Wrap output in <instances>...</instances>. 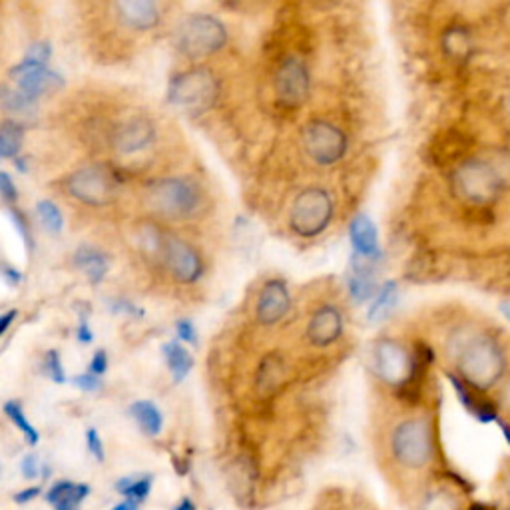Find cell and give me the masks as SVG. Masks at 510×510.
Returning <instances> with one entry per match:
<instances>
[{"label": "cell", "instance_id": "cell-13", "mask_svg": "<svg viewBox=\"0 0 510 510\" xmlns=\"http://www.w3.org/2000/svg\"><path fill=\"white\" fill-rule=\"evenodd\" d=\"M154 136V126L146 118H132V120L124 122L120 128H116L112 146L120 154H136V151H142L146 146H150Z\"/></svg>", "mask_w": 510, "mask_h": 510}, {"label": "cell", "instance_id": "cell-5", "mask_svg": "<svg viewBox=\"0 0 510 510\" xmlns=\"http://www.w3.org/2000/svg\"><path fill=\"white\" fill-rule=\"evenodd\" d=\"M220 84L213 74L203 68H193L178 74L170 82V102L190 112H203L218 100Z\"/></svg>", "mask_w": 510, "mask_h": 510}, {"label": "cell", "instance_id": "cell-28", "mask_svg": "<svg viewBox=\"0 0 510 510\" xmlns=\"http://www.w3.org/2000/svg\"><path fill=\"white\" fill-rule=\"evenodd\" d=\"M25 130L16 122H5L0 130V156L3 158H15L23 144Z\"/></svg>", "mask_w": 510, "mask_h": 510}, {"label": "cell", "instance_id": "cell-2", "mask_svg": "<svg viewBox=\"0 0 510 510\" xmlns=\"http://www.w3.org/2000/svg\"><path fill=\"white\" fill-rule=\"evenodd\" d=\"M457 367L464 383L486 390L501 381L505 375V351L491 335H471L459 345Z\"/></svg>", "mask_w": 510, "mask_h": 510}, {"label": "cell", "instance_id": "cell-31", "mask_svg": "<svg viewBox=\"0 0 510 510\" xmlns=\"http://www.w3.org/2000/svg\"><path fill=\"white\" fill-rule=\"evenodd\" d=\"M36 210H38V218H40V222L45 224V227H47L48 232H54V234L62 232L64 220H62L60 210L57 208V203H52V202H48V200H42V202H38Z\"/></svg>", "mask_w": 510, "mask_h": 510}, {"label": "cell", "instance_id": "cell-14", "mask_svg": "<svg viewBox=\"0 0 510 510\" xmlns=\"http://www.w3.org/2000/svg\"><path fill=\"white\" fill-rule=\"evenodd\" d=\"M289 309V291L284 281H267L257 299V321L274 325L286 316Z\"/></svg>", "mask_w": 510, "mask_h": 510}, {"label": "cell", "instance_id": "cell-44", "mask_svg": "<svg viewBox=\"0 0 510 510\" xmlns=\"http://www.w3.org/2000/svg\"><path fill=\"white\" fill-rule=\"evenodd\" d=\"M78 339L82 343H90L92 341V331L88 328V323H86V319H82L80 323V328H78Z\"/></svg>", "mask_w": 510, "mask_h": 510}, {"label": "cell", "instance_id": "cell-47", "mask_svg": "<svg viewBox=\"0 0 510 510\" xmlns=\"http://www.w3.org/2000/svg\"><path fill=\"white\" fill-rule=\"evenodd\" d=\"M176 510H195V505L192 498H183V501L176 506Z\"/></svg>", "mask_w": 510, "mask_h": 510}, {"label": "cell", "instance_id": "cell-48", "mask_svg": "<svg viewBox=\"0 0 510 510\" xmlns=\"http://www.w3.org/2000/svg\"><path fill=\"white\" fill-rule=\"evenodd\" d=\"M469 510H494V508H493V506H488V505H484V503H473Z\"/></svg>", "mask_w": 510, "mask_h": 510}, {"label": "cell", "instance_id": "cell-26", "mask_svg": "<svg viewBox=\"0 0 510 510\" xmlns=\"http://www.w3.org/2000/svg\"><path fill=\"white\" fill-rule=\"evenodd\" d=\"M151 474L146 476H126L116 483V491L136 503H144L151 491Z\"/></svg>", "mask_w": 510, "mask_h": 510}, {"label": "cell", "instance_id": "cell-30", "mask_svg": "<svg viewBox=\"0 0 510 510\" xmlns=\"http://www.w3.org/2000/svg\"><path fill=\"white\" fill-rule=\"evenodd\" d=\"M349 293H351V297L355 301H359V303L373 297L375 281H373L371 276H369L367 269H361L359 265H355V276L349 281Z\"/></svg>", "mask_w": 510, "mask_h": 510}, {"label": "cell", "instance_id": "cell-25", "mask_svg": "<svg viewBox=\"0 0 510 510\" xmlns=\"http://www.w3.org/2000/svg\"><path fill=\"white\" fill-rule=\"evenodd\" d=\"M399 299V289L395 281H387L383 289L379 291L377 299L373 301V306L369 307V319L371 321H381L385 319L390 311H393L395 303Z\"/></svg>", "mask_w": 510, "mask_h": 510}, {"label": "cell", "instance_id": "cell-18", "mask_svg": "<svg viewBox=\"0 0 510 510\" xmlns=\"http://www.w3.org/2000/svg\"><path fill=\"white\" fill-rule=\"evenodd\" d=\"M349 235H351V242L355 252L359 257H363L365 262L367 259H377L379 257V234H377V227L371 222V218H367V215H357L351 222L349 227Z\"/></svg>", "mask_w": 510, "mask_h": 510}, {"label": "cell", "instance_id": "cell-42", "mask_svg": "<svg viewBox=\"0 0 510 510\" xmlns=\"http://www.w3.org/2000/svg\"><path fill=\"white\" fill-rule=\"evenodd\" d=\"M40 493H42V488H40V486H28V488H25V491H20L18 494H15V501H16L18 505H26V503L35 501V498H36Z\"/></svg>", "mask_w": 510, "mask_h": 510}, {"label": "cell", "instance_id": "cell-6", "mask_svg": "<svg viewBox=\"0 0 510 510\" xmlns=\"http://www.w3.org/2000/svg\"><path fill=\"white\" fill-rule=\"evenodd\" d=\"M148 203L166 218H188L200 205V192L190 180L166 178L148 190Z\"/></svg>", "mask_w": 510, "mask_h": 510}, {"label": "cell", "instance_id": "cell-40", "mask_svg": "<svg viewBox=\"0 0 510 510\" xmlns=\"http://www.w3.org/2000/svg\"><path fill=\"white\" fill-rule=\"evenodd\" d=\"M40 464H38V457L36 454H26L25 461H23V474L25 479H36L40 474Z\"/></svg>", "mask_w": 510, "mask_h": 510}, {"label": "cell", "instance_id": "cell-15", "mask_svg": "<svg viewBox=\"0 0 510 510\" xmlns=\"http://www.w3.org/2000/svg\"><path fill=\"white\" fill-rule=\"evenodd\" d=\"M114 10L118 23L132 30H150L160 23V10L150 0H124L116 3Z\"/></svg>", "mask_w": 510, "mask_h": 510}, {"label": "cell", "instance_id": "cell-49", "mask_svg": "<svg viewBox=\"0 0 510 510\" xmlns=\"http://www.w3.org/2000/svg\"><path fill=\"white\" fill-rule=\"evenodd\" d=\"M501 429H503V432H505L506 441L510 442V422H506V421H501Z\"/></svg>", "mask_w": 510, "mask_h": 510}, {"label": "cell", "instance_id": "cell-39", "mask_svg": "<svg viewBox=\"0 0 510 510\" xmlns=\"http://www.w3.org/2000/svg\"><path fill=\"white\" fill-rule=\"evenodd\" d=\"M176 331L180 335V339L182 341H186V343H195L198 341V338H195V328H193V323L188 321V319H180L176 323Z\"/></svg>", "mask_w": 510, "mask_h": 510}, {"label": "cell", "instance_id": "cell-50", "mask_svg": "<svg viewBox=\"0 0 510 510\" xmlns=\"http://www.w3.org/2000/svg\"><path fill=\"white\" fill-rule=\"evenodd\" d=\"M503 313L510 319V303H506V306H503Z\"/></svg>", "mask_w": 510, "mask_h": 510}, {"label": "cell", "instance_id": "cell-46", "mask_svg": "<svg viewBox=\"0 0 510 510\" xmlns=\"http://www.w3.org/2000/svg\"><path fill=\"white\" fill-rule=\"evenodd\" d=\"M140 503L132 501V498H126V501H122L120 505H116L112 510H138Z\"/></svg>", "mask_w": 510, "mask_h": 510}, {"label": "cell", "instance_id": "cell-37", "mask_svg": "<svg viewBox=\"0 0 510 510\" xmlns=\"http://www.w3.org/2000/svg\"><path fill=\"white\" fill-rule=\"evenodd\" d=\"M86 441H88V449H90V453L94 454V457L98 459V461H104V444H102V439H100V435H98V431L96 429H88V432H86Z\"/></svg>", "mask_w": 510, "mask_h": 510}, {"label": "cell", "instance_id": "cell-29", "mask_svg": "<svg viewBox=\"0 0 510 510\" xmlns=\"http://www.w3.org/2000/svg\"><path fill=\"white\" fill-rule=\"evenodd\" d=\"M5 413L8 415V419L15 422L16 425V429L23 432L25 435V439H26V442L28 444H32V447H35V444L38 442V431L30 425L28 422V419H26V415H25V411H23V405L18 403V401H8V403L5 405Z\"/></svg>", "mask_w": 510, "mask_h": 510}, {"label": "cell", "instance_id": "cell-4", "mask_svg": "<svg viewBox=\"0 0 510 510\" xmlns=\"http://www.w3.org/2000/svg\"><path fill=\"white\" fill-rule=\"evenodd\" d=\"M227 40L225 26L210 15L188 16L178 26L176 47L188 58H205L224 48Z\"/></svg>", "mask_w": 510, "mask_h": 510}, {"label": "cell", "instance_id": "cell-19", "mask_svg": "<svg viewBox=\"0 0 510 510\" xmlns=\"http://www.w3.org/2000/svg\"><path fill=\"white\" fill-rule=\"evenodd\" d=\"M90 494L88 484H74L70 481L54 483L47 493V503L57 510H78L82 501Z\"/></svg>", "mask_w": 510, "mask_h": 510}, {"label": "cell", "instance_id": "cell-43", "mask_svg": "<svg viewBox=\"0 0 510 510\" xmlns=\"http://www.w3.org/2000/svg\"><path fill=\"white\" fill-rule=\"evenodd\" d=\"M3 274H5V277H6V281H8L10 286H16V284H20V279H23V276H20L16 269L8 267V265H5V271H3Z\"/></svg>", "mask_w": 510, "mask_h": 510}, {"label": "cell", "instance_id": "cell-38", "mask_svg": "<svg viewBox=\"0 0 510 510\" xmlns=\"http://www.w3.org/2000/svg\"><path fill=\"white\" fill-rule=\"evenodd\" d=\"M10 215H13L16 230L20 232V235H23V240H25L26 247L30 249V247H32V235H30V232H28V222H26V218H25V213L13 208V210H10Z\"/></svg>", "mask_w": 510, "mask_h": 510}, {"label": "cell", "instance_id": "cell-35", "mask_svg": "<svg viewBox=\"0 0 510 510\" xmlns=\"http://www.w3.org/2000/svg\"><path fill=\"white\" fill-rule=\"evenodd\" d=\"M72 383L86 390V393H96V390H100L102 389V383H100V379H98V375L94 373H84V375H76L72 379Z\"/></svg>", "mask_w": 510, "mask_h": 510}, {"label": "cell", "instance_id": "cell-9", "mask_svg": "<svg viewBox=\"0 0 510 510\" xmlns=\"http://www.w3.org/2000/svg\"><path fill=\"white\" fill-rule=\"evenodd\" d=\"M67 190L74 200L100 208L114 200L116 183L102 168H84L67 180Z\"/></svg>", "mask_w": 510, "mask_h": 510}, {"label": "cell", "instance_id": "cell-45", "mask_svg": "<svg viewBox=\"0 0 510 510\" xmlns=\"http://www.w3.org/2000/svg\"><path fill=\"white\" fill-rule=\"evenodd\" d=\"M18 316L16 311H8L3 316V321H0V333H6L8 328H10V323H13V319Z\"/></svg>", "mask_w": 510, "mask_h": 510}, {"label": "cell", "instance_id": "cell-17", "mask_svg": "<svg viewBox=\"0 0 510 510\" xmlns=\"http://www.w3.org/2000/svg\"><path fill=\"white\" fill-rule=\"evenodd\" d=\"M449 379L453 383V389L457 390V395L461 399V403L464 409L469 411L473 417L479 419L481 422H493L498 419V409L491 399L483 395V390L471 387L469 383H464L461 377L449 373Z\"/></svg>", "mask_w": 510, "mask_h": 510}, {"label": "cell", "instance_id": "cell-3", "mask_svg": "<svg viewBox=\"0 0 510 510\" xmlns=\"http://www.w3.org/2000/svg\"><path fill=\"white\" fill-rule=\"evenodd\" d=\"M432 429L427 419H407L399 422L390 435V453L405 469H422L432 459Z\"/></svg>", "mask_w": 510, "mask_h": 510}, {"label": "cell", "instance_id": "cell-24", "mask_svg": "<svg viewBox=\"0 0 510 510\" xmlns=\"http://www.w3.org/2000/svg\"><path fill=\"white\" fill-rule=\"evenodd\" d=\"M442 45H444V50H447L453 58H466L471 54L473 40H471L469 30L463 26H453L444 32Z\"/></svg>", "mask_w": 510, "mask_h": 510}, {"label": "cell", "instance_id": "cell-33", "mask_svg": "<svg viewBox=\"0 0 510 510\" xmlns=\"http://www.w3.org/2000/svg\"><path fill=\"white\" fill-rule=\"evenodd\" d=\"M50 57H52V50H50L48 42H36V45H32L28 48L25 62L32 64V67H36V68H45Z\"/></svg>", "mask_w": 510, "mask_h": 510}, {"label": "cell", "instance_id": "cell-7", "mask_svg": "<svg viewBox=\"0 0 510 510\" xmlns=\"http://www.w3.org/2000/svg\"><path fill=\"white\" fill-rule=\"evenodd\" d=\"M333 218V202L331 195L319 190V188H309L301 192L289 213V224L291 230L301 237H316L319 235L325 227L329 225Z\"/></svg>", "mask_w": 510, "mask_h": 510}, {"label": "cell", "instance_id": "cell-22", "mask_svg": "<svg viewBox=\"0 0 510 510\" xmlns=\"http://www.w3.org/2000/svg\"><path fill=\"white\" fill-rule=\"evenodd\" d=\"M130 415L134 417L138 422V427L142 429L146 435L158 437L161 425H164V417H161V411L151 403V401H138L132 407H130Z\"/></svg>", "mask_w": 510, "mask_h": 510}, {"label": "cell", "instance_id": "cell-1", "mask_svg": "<svg viewBox=\"0 0 510 510\" xmlns=\"http://www.w3.org/2000/svg\"><path fill=\"white\" fill-rule=\"evenodd\" d=\"M451 190L466 208L486 213V210L493 208L501 198L506 186L493 158H466L461 160L451 173Z\"/></svg>", "mask_w": 510, "mask_h": 510}, {"label": "cell", "instance_id": "cell-11", "mask_svg": "<svg viewBox=\"0 0 510 510\" xmlns=\"http://www.w3.org/2000/svg\"><path fill=\"white\" fill-rule=\"evenodd\" d=\"M276 94L279 102L287 108H297L309 96V74L303 62L287 58L276 74Z\"/></svg>", "mask_w": 510, "mask_h": 510}, {"label": "cell", "instance_id": "cell-36", "mask_svg": "<svg viewBox=\"0 0 510 510\" xmlns=\"http://www.w3.org/2000/svg\"><path fill=\"white\" fill-rule=\"evenodd\" d=\"M0 193H3V198L6 203H13L18 200V190L16 186L13 183V180H10V176L6 172L0 173Z\"/></svg>", "mask_w": 510, "mask_h": 510}, {"label": "cell", "instance_id": "cell-27", "mask_svg": "<svg viewBox=\"0 0 510 510\" xmlns=\"http://www.w3.org/2000/svg\"><path fill=\"white\" fill-rule=\"evenodd\" d=\"M421 510H463V505L461 498L449 488H435L421 503Z\"/></svg>", "mask_w": 510, "mask_h": 510}, {"label": "cell", "instance_id": "cell-20", "mask_svg": "<svg viewBox=\"0 0 510 510\" xmlns=\"http://www.w3.org/2000/svg\"><path fill=\"white\" fill-rule=\"evenodd\" d=\"M62 78L60 74L52 72L48 68H36V70H30L23 76H18V88L23 94H26L32 100H36L38 96L52 92V90H58L62 86Z\"/></svg>", "mask_w": 510, "mask_h": 510}, {"label": "cell", "instance_id": "cell-23", "mask_svg": "<svg viewBox=\"0 0 510 510\" xmlns=\"http://www.w3.org/2000/svg\"><path fill=\"white\" fill-rule=\"evenodd\" d=\"M164 357L168 361L173 381H176V383L183 381V379H186L188 373L192 371V365H193V359H192V355L188 353L186 347H183L178 341H170V343L164 345Z\"/></svg>", "mask_w": 510, "mask_h": 510}, {"label": "cell", "instance_id": "cell-34", "mask_svg": "<svg viewBox=\"0 0 510 510\" xmlns=\"http://www.w3.org/2000/svg\"><path fill=\"white\" fill-rule=\"evenodd\" d=\"M45 367H47V373L48 377L52 379L54 383H67V373H64V367H62V359H60V355L58 351H48L47 355V359H45Z\"/></svg>", "mask_w": 510, "mask_h": 510}, {"label": "cell", "instance_id": "cell-8", "mask_svg": "<svg viewBox=\"0 0 510 510\" xmlns=\"http://www.w3.org/2000/svg\"><path fill=\"white\" fill-rule=\"evenodd\" d=\"M303 146L311 160L321 166H331L339 161L347 151V136L338 126L316 120L303 128Z\"/></svg>", "mask_w": 510, "mask_h": 510}, {"label": "cell", "instance_id": "cell-16", "mask_svg": "<svg viewBox=\"0 0 510 510\" xmlns=\"http://www.w3.org/2000/svg\"><path fill=\"white\" fill-rule=\"evenodd\" d=\"M341 333H343V319L338 309L331 306H325L313 313L307 328V338L313 345L328 347L338 341L341 338Z\"/></svg>", "mask_w": 510, "mask_h": 510}, {"label": "cell", "instance_id": "cell-32", "mask_svg": "<svg viewBox=\"0 0 510 510\" xmlns=\"http://www.w3.org/2000/svg\"><path fill=\"white\" fill-rule=\"evenodd\" d=\"M3 102H5V108L6 110H13V112H20V114H26L32 110V98H28L26 94L23 92H10L8 88L3 90Z\"/></svg>", "mask_w": 510, "mask_h": 510}, {"label": "cell", "instance_id": "cell-21", "mask_svg": "<svg viewBox=\"0 0 510 510\" xmlns=\"http://www.w3.org/2000/svg\"><path fill=\"white\" fill-rule=\"evenodd\" d=\"M76 267L80 271H84V276L88 277V281L92 286H98L100 281L106 277L108 274V259L102 252L90 247V245H82L78 252L74 255Z\"/></svg>", "mask_w": 510, "mask_h": 510}, {"label": "cell", "instance_id": "cell-12", "mask_svg": "<svg viewBox=\"0 0 510 510\" xmlns=\"http://www.w3.org/2000/svg\"><path fill=\"white\" fill-rule=\"evenodd\" d=\"M164 262L170 269V274L176 277L180 284H195L203 274L202 257L195 249L178 237H168L161 247Z\"/></svg>", "mask_w": 510, "mask_h": 510}, {"label": "cell", "instance_id": "cell-41", "mask_svg": "<svg viewBox=\"0 0 510 510\" xmlns=\"http://www.w3.org/2000/svg\"><path fill=\"white\" fill-rule=\"evenodd\" d=\"M106 367H108V355L104 349H98L90 361V373L102 375V373H106Z\"/></svg>", "mask_w": 510, "mask_h": 510}, {"label": "cell", "instance_id": "cell-10", "mask_svg": "<svg viewBox=\"0 0 510 510\" xmlns=\"http://www.w3.org/2000/svg\"><path fill=\"white\" fill-rule=\"evenodd\" d=\"M375 367L385 383L403 389L413 377V355H409L397 341L385 339L377 345Z\"/></svg>", "mask_w": 510, "mask_h": 510}]
</instances>
